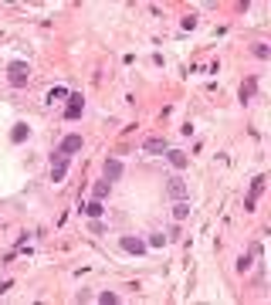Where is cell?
<instances>
[{
    "label": "cell",
    "mask_w": 271,
    "mask_h": 305,
    "mask_svg": "<svg viewBox=\"0 0 271 305\" xmlns=\"http://www.w3.org/2000/svg\"><path fill=\"white\" fill-rule=\"evenodd\" d=\"M27 78H31V65H27V61H10V65H7V81H10L14 88H24Z\"/></svg>",
    "instance_id": "1"
},
{
    "label": "cell",
    "mask_w": 271,
    "mask_h": 305,
    "mask_svg": "<svg viewBox=\"0 0 271 305\" xmlns=\"http://www.w3.org/2000/svg\"><path fill=\"white\" fill-rule=\"evenodd\" d=\"M65 173H68V156L55 150V152H51V180L61 183V180H65Z\"/></svg>",
    "instance_id": "2"
},
{
    "label": "cell",
    "mask_w": 271,
    "mask_h": 305,
    "mask_svg": "<svg viewBox=\"0 0 271 305\" xmlns=\"http://www.w3.org/2000/svg\"><path fill=\"white\" fill-rule=\"evenodd\" d=\"M81 112H85V98L78 95V92H68V109H65V119H68V122H75V119H81Z\"/></svg>",
    "instance_id": "3"
},
{
    "label": "cell",
    "mask_w": 271,
    "mask_h": 305,
    "mask_svg": "<svg viewBox=\"0 0 271 305\" xmlns=\"http://www.w3.org/2000/svg\"><path fill=\"white\" fill-rule=\"evenodd\" d=\"M265 193V176H254L251 180V190H248V197H244V210H254L258 207V197Z\"/></svg>",
    "instance_id": "4"
},
{
    "label": "cell",
    "mask_w": 271,
    "mask_h": 305,
    "mask_svg": "<svg viewBox=\"0 0 271 305\" xmlns=\"http://www.w3.org/2000/svg\"><path fill=\"white\" fill-rule=\"evenodd\" d=\"M119 248L139 258V254H146V241H142V237H129V234H126V237H119Z\"/></svg>",
    "instance_id": "5"
},
{
    "label": "cell",
    "mask_w": 271,
    "mask_h": 305,
    "mask_svg": "<svg viewBox=\"0 0 271 305\" xmlns=\"http://www.w3.org/2000/svg\"><path fill=\"white\" fill-rule=\"evenodd\" d=\"M81 146H85V139H81V136H65V139H61V146H58V152H65V156L71 159Z\"/></svg>",
    "instance_id": "6"
},
{
    "label": "cell",
    "mask_w": 271,
    "mask_h": 305,
    "mask_svg": "<svg viewBox=\"0 0 271 305\" xmlns=\"http://www.w3.org/2000/svg\"><path fill=\"white\" fill-rule=\"evenodd\" d=\"M166 150H170V146H166V139H163V136H153V139H146V143H142V152H149V156H163Z\"/></svg>",
    "instance_id": "7"
},
{
    "label": "cell",
    "mask_w": 271,
    "mask_h": 305,
    "mask_svg": "<svg viewBox=\"0 0 271 305\" xmlns=\"http://www.w3.org/2000/svg\"><path fill=\"white\" fill-rule=\"evenodd\" d=\"M166 193H170L173 200H187V183H183L180 176H173V180L166 183Z\"/></svg>",
    "instance_id": "8"
},
{
    "label": "cell",
    "mask_w": 271,
    "mask_h": 305,
    "mask_svg": "<svg viewBox=\"0 0 271 305\" xmlns=\"http://www.w3.org/2000/svg\"><path fill=\"white\" fill-rule=\"evenodd\" d=\"M119 176H122V159H116V156L105 159V180L112 183V180H119Z\"/></svg>",
    "instance_id": "9"
},
{
    "label": "cell",
    "mask_w": 271,
    "mask_h": 305,
    "mask_svg": "<svg viewBox=\"0 0 271 305\" xmlns=\"http://www.w3.org/2000/svg\"><path fill=\"white\" fill-rule=\"evenodd\" d=\"M163 156H166V159L173 163L176 170H183V166L190 163V159H187V152H183V150H166V152H163Z\"/></svg>",
    "instance_id": "10"
},
{
    "label": "cell",
    "mask_w": 271,
    "mask_h": 305,
    "mask_svg": "<svg viewBox=\"0 0 271 305\" xmlns=\"http://www.w3.org/2000/svg\"><path fill=\"white\" fill-rule=\"evenodd\" d=\"M254 92H258V78H248V81L241 85V92H237V95H241V102H251Z\"/></svg>",
    "instance_id": "11"
},
{
    "label": "cell",
    "mask_w": 271,
    "mask_h": 305,
    "mask_svg": "<svg viewBox=\"0 0 271 305\" xmlns=\"http://www.w3.org/2000/svg\"><path fill=\"white\" fill-rule=\"evenodd\" d=\"M27 136H31V126H27V122H17V126L10 129V143H24Z\"/></svg>",
    "instance_id": "12"
},
{
    "label": "cell",
    "mask_w": 271,
    "mask_h": 305,
    "mask_svg": "<svg viewBox=\"0 0 271 305\" xmlns=\"http://www.w3.org/2000/svg\"><path fill=\"white\" fill-rule=\"evenodd\" d=\"M173 217L176 221H187V217H190V200H176L173 204Z\"/></svg>",
    "instance_id": "13"
},
{
    "label": "cell",
    "mask_w": 271,
    "mask_h": 305,
    "mask_svg": "<svg viewBox=\"0 0 271 305\" xmlns=\"http://www.w3.org/2000/svg\"><path fill=\"white\" fill-rule=\"evenodd\" d=\"M109 190H112V183H109V180H98L95 187H92V197H95V200H105Z\"/></svg>",
    "instance_id": "14"
},
{
    "label": "cell",
    "mask_w": 271,
    "mask_h": 305,
    "mask_svg": "<svg viewBox=\"0 0 271 305\" xmlns=\"http://www.w3.org/2000/svg\"><path fill=\"white\" fill-rule=\"evenodd\" d=\"M81 210H85V214H88V217L95 221V217H102V210H105V207H102V200H88V204H85Z\"/></svg>",
    "instance_id": "15"
},
{
    "label": "cell",
    "mask_w": 271,
    "mask_h": 305,
    "mask_svg": "<svg viewBox=\"0 0 271 305\" xmlns=\"http://www.w3.org/2000/svg\"><path fill=\"white\" fill-rule=\"evenodd\" d=\"M61 98H68V88H61V85H55V88L48 92V102H61Z\"/></svg>",
    "instance_id": "16"
},
{
    "label": "cell",
    "mask_w": 271,
    "mask_h": 305,
    "mask_svg": "<svg viewBox=\"0 0 271 305\" xmlns=\"http://www.w3.org/2000/svg\"><path fill=\"white\" fill-rule=\"evenodd\" d=\"M98 302H102V305H116L119 295H116V292H102V295H98Z\"/></svg>",
    "instance_id": "17"
},
{
    "label": "cell",
    "mask_w": 271,
    "mask_h": 305,
    "mask_svg": "<svg viewBox=\"0 0 271 305\" xmlns=\"http://www.w3.org/2000/svg\"><path fill=\"white\" fill-rule=\"evenodd\" d=\"M251 55L254 58H268L271 51H268V44H251Z\"/></svg>",
    "instance_id": "18"
},
{
    "label": "cell",
    "mask_w": 271,
    "mask_h": 305,
    "mask_svg": "<svg viewBox=\"0 0 271 305\" xmlns=\"http://www.w3.org/2000/svg\"><path fill=\"white\" fill-rule=\"evenodd\" d=\"M163 244H166V234H153L149 237V248H163Z\"/></svg>",
    "instance_id": "19"
},
{
    "label": "cell",
    "mask_w": 271,
    "mask_h": 305,
    "mask_svg": "<svg viewBox=\"0 0 271 305\" xmlns=\"http://www.w3.org/2000/svg\"><path fill=\"white\" fill-rule=\"evenodd\" d=\"M248 268H251V254H241L237 258V271H248Z\"/></svg>",
    "instance_id": "20"
},
{
    "label": "cell",
    "mask_w": 271,
    "mask_h": 305,
    "mask_svg": "<svg viewBox=\"0 0 271 305\" xmlns=\"http://www.w3.org/2000/svg\"><path fill=\"white\" fill-rule=\"evenodd\" d=\"M88 230H92V234H105V224H102V221H98V217H95V221L88 224Z\"/></svg>",
    "instance_id": "21"
},
{
    "label": "cell",
    "mask_w": 271,
    "mask_h": 305,
    "mask_svg": "<svg viewBox=\"0 0 271 305\" xmlns=\"http://www.w3.org/2000/svg\"><path fill=\"white\" fill-rule=\"evenodd\" d=\"M190 27H197V14H190V17H183V31H190Z\"/></svg>",
    "instance_id": "22"
},
{
    "label": "cell",
    "mask_w": 271,
    "mask_h": 305,
    "mask_svg": "<svg viewBox=\"0 0 271 305\" xmlns=\"http://www.w3.org/2000/svg\"><path fill=\"white\" fill-rule=\"evenodd\" d=\"M7 288H10V282H0V295H3V292H7Z\"/></svg>",
    "instance_id": "23"
}]
</instances>
